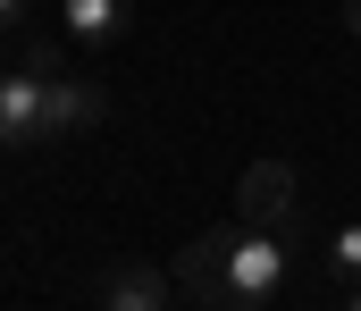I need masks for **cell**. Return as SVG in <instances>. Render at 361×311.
<instances>
[{
    "label": "cell",
    "instance_id": "obj_1",
    "mask_svg": "<svg viewBox=\"0 0 361 311\" xmlns=\"http://www.w3.org/2000/svg\"><path fill=\"white\" fill-rule=\"evenodd\" d=\"M177 278L202 303H277L294 286V252L277 244V227H210L185 244Z\"/></svg>",
    "mask_w": 361,
    "mask_h": 311
},
{
    "label": "cell",
    "instance_id": "obj_2",
    "mask_svg": "<svg viewBox=\"0 0 361 311\" xmlns=\"http://www.w3.org/2000/svg\"><path fill=\"white\" fill-rule=\"evenodd\" d=\"M235 219L244 227H286L294 219V169L286 160H252L244 185H235Z\"/></svg>",
    "mask_w": 361,
    "mask_h": 311
},
{
    "label": "cell",
    "instance_id": "obj_3",
    "mask_svg": "<svg viewBox=\"0 0 361 311\" xmlns=\"http://www.w3.org/2000/svg\"><path fill=\"white\" fill-rule=\"evenodd\" d=\"M42 85H51V76H34V68H17V76L0 85V143H8L17 160L51 143V135H42Z\"/></svg>",
    "mask_w": 361,
    "mask_h": 311
},
{
    "label": "cell",
    "instance_id": "obj_4",
    "mask_svg": "<svg viewBox=\"0 0 361 311\" xmlns=\"http://www.w3.org/2000/svg\"><path fill=\"white\" fill-rule=\"evenodd\" d=\"M92 126H101V85H85V76L59 68V76L42 85V135L68 143V135H92Z\"/></svg>",
    "mask_w": 361,
    "mask_h": 311
},
{
    "label": "cell",
    "instance_id": "obj_5",
    "mask_svg": "<svg viewBox=\"0 0 361 311\" xmlns=\"http://www.w3.org/2000/svg\"><path fill=\"white\" fill-rule=\"evenodd\" d=\"M59 25H68V42L101 51V42H118L135 25V0H59Z\"/></svg>",
    "mask_w": 361,
    "mask_h": 311
},
{
    "label": "cell",
    "instance_id": "obj_6",
    "mask_svg": "<svg viewBox=\"0 0 361 311\" xmlns=\"http://www.w3.org/2000/svg\"><path fill=\"white\" fill-rule=\"evenodd\" d=\"M319 278H328L336 295H361V219H353V227H328V244H319Z\"/></svg>",
    "mask_w": 361,
    "mask_h": 311
},
{
    "label": "cell",
    "instance_id": "obj_7",
    "mask_svg": "<svg viewBox=\"0 0 361 311\" xmlns=\"http://www.w3.org/2000/svg\"><path fill=\"white\" fill-rule=\"evenodd\" d=\"M345 34H353V42H361V0H345Z\"/></svg>",
    "mask_w": 361,
    "mask_h": 311
},
{
    "label": "cell",
    "instance_id": "obj_8",
    "mask_svg": "<svg viewBox=\"0 0 361 311\" xmlns=\"http://www.w3.org/2000/svg\"><path fill=\"white\" fill-rule=\"evenodd\" d=\"M345 311H361V295H345Z\"/></svg>",
    "mask_w": 361,
    "mask_h": 311
}]
</instances>
